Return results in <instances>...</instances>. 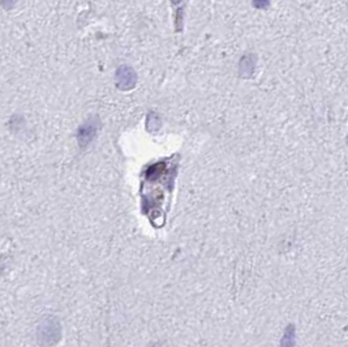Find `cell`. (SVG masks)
Segmentation results:
<instances>
[{
  "instance_id": "obj_1",
  "label": "cell",
  "mask_w": 348,
  "mask_h": 347,
  "mask_svg": "<svg viewBox=\"0 0 348 347\" xmlns=\"http://www.w3.org/2000/svg\"><path fill=\"white\" fill-rule=\"evenodd\" d=\"M136 73L129 67H120L116 72V82L120 89H132L136 84Z\"/></svg>"
},
{
  "instance_id": "obj_2",
  "label": "cell",
  "mask_w": 348,
  "mask_h": 347,
  "mask_svg": "<svg viewBox=\"0 0 348 347\" xmlns=\"http://www.w3.org/2000/svg\"><path fill=\"white\" fill-rule=\"evenodd\" d=\"M256 61L257 56L254 54H245L242 56L239 61V75L243 78H252L256 71Z\"/></svg>"
},
{
  "instance_id": "obj_3",
  "label": "cell",
  "mask_w": 348,
  "mask_h": 347,
  "mask_svg": "<svg viewBox=\"0 0 348 347\" xmlns=\"http://www.w3.org/2000/svg\"><path fill=\"white\" fill-rule=\"evenodd\" d=\"M184 25V7H178L175 11V30L180 33Z\"/></svg>"
},
{
  "instance_id": "obj_4",
  "label": "cell",
  "mask_w": 348,
  "mask_h": 347,
  "mask_svg": "<svg viewBox=\"0 0 348 347\" xmlns=\"http://www.w3.org/2000/svg\"><path fill=\"white\" fill-rule=\"evenodd\" d=\"M271 0H252V7L259 11H266L270 7Z\"/></svg>"
},
{
  "instance_id": "obj_5",
  "label": "cell",
  "mask_w": 348,
  "mask_h": 347,
  "mask_svg": "<svg viewBox=\"0 0 348 347\" xmlns=\"http://www.w3.org/2000/svg\"><path fill=\"white\" fill-rule=\"evenodd\" d=\"M16 3H17V0H0V6L3 7L4 9H7V11L13 8Z\"/></svg>"
},
{
  "instance_id": "obj_6",
  "label": "cell",
  "mask_w": 348,
  "mask_h": 347,
  "mask_svg": "<svg viewBox=\"0 0 348 347\" xmlns=\"http://www.w3.org/2000/svg\"><path fill=\"white\" fill-rule=\"evenodd\" d=\"M170 2H171V4L175 7V8H178V7L182 6V3L184 2V0H170Z\"/></svg>"
},
{
  "instance_id": "obj_7",
  "label": "cell",
  "mask_w": 348,
  "mask_h": 347,
  "mask_svg": "<svg viewBox=\"0 0 348 347\" xmlns=\"http://www.w3.org/2000/svg\"><path fill=\"white\" fill-rule=\"evenodd\" d=\"M347 142H348V140H347Z\"/></svg>"
}]
</instances>
